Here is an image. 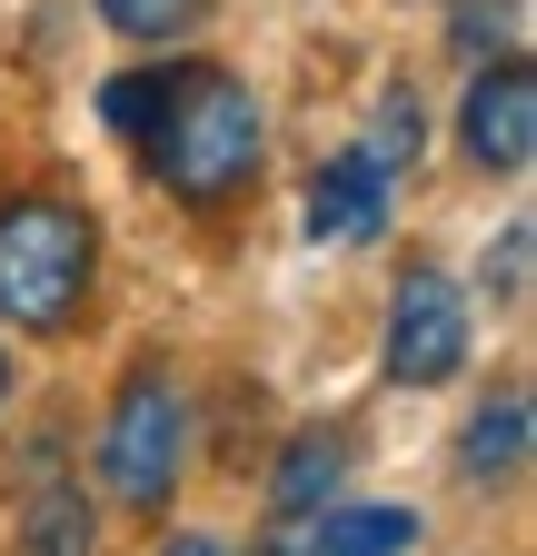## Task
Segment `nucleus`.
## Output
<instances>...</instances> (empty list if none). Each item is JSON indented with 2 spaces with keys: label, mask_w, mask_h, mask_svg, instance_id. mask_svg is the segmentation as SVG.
Returning <instances> with one entry per match:
<instances>
[{
  "label": "nucleus",
  "mask_w": 537,
  "mask_h": 556,
  "mask_svg": "<svg viewBox=\"0 0 537 556\" xmlns=\"http://www.w3.org/2000/svg\"><path fill=\"white\" fill-rule=\"evenodd\" d=\"M259 150H268V110H259V90L229 80V70H210V60H189V80H179L170 119L140 139L150 179H160L170 199H189V208H229V199L259 179Z\"/></svg>",
  "instance_id": "f257e3e1"
},
{
  "label": "nucleus",
  "mask_w": 537,
  "mask_h": 556,
  "mask_svg": "<svg viewBox=\"0 0 537 556\" xmlns=\"http://www.w3.org/2000/svg\"><path fill=\"white\" fill-rule=\"evenodd\" d=\"M100 289V219L80 199L11 189L0 199V328L60 338Z\"/></svg>",
  "instance_id": "f03ea898"
},
{
  "label": "nucleus",
  "mask_w": 537,
  "mask_h": 556,
  "mask_svg": "<svg viewBox=\"0 0 537 556\" xmlns=\"http://www.w3.org/2000/svg\"><path fill=\"white\" fill-rule=\"evenodd\" d=\"M189 438H199L189 388L160 358H140V368L110 388V417H100V486H110L129 517H160L179 497V477H189Z\"/></svg>",
  "instance_id": "7ed1b4c3"
},
{
  "label": "nucleus",
  "mask_w": 537,
  "mask_h": 556,
  "mask_svg": "<svg viewBox=\"0 0 537 556\" xmlns=\"http://www.w3.org/2000/svg\"><path fill=\"white\" fill-rule=\"evenodd\" d=\"M458 368H467V299H458L448 268L419 258L388 299V378L398 388H448Z\"/></svg>",
  "instance_id": "20e7f679"
},
{
  "label": "nucleus",
  "mask_w": 537,
  "mask_h": 556,
  "mask_svg": "<svg viewBox=\"0 0 537 556\" xmlns=\"http://www.w3.org/2000/svg\"><path fill=\"white\" fill-rule=\"evenodd\" d=\"M458 139H467V160L498 169V179H517V169L537 160V70H527V50L488 60L478 80H467V100H458Z\"/></svg>",
  "instance_id": "39448f33"
},
{
  "label": "nucleus",
  "mask_w": 537,
  "mask_h": 556,
  "mask_svg": "<svg viewBox=\"0 0 537 556\" xmlns=\"http://www.w3.org/2000/svg\"><path fill=\"white\" fill-rule=\"evenodd\" d=\"M419 507H319V517H268L259 556H409L419 546Z\"/></svg>",
  "instance_id": "423d86ee"
},
{
  "label": "nucleus",
  "mask_w": 537,
  "mask_h": 556,
  "mask_svg": "<svg viewBox=\"0 0 537 556\" xmlns=\"http://www.w3.org/2000/svg\"><path fill=\"white\" fill-rule=\"evenodd\" d=\"M378 229H388V169H369L359 150L319 160V169H309V239H328V249H369Z\"/></svg>",
  "instance_id": "0eeeda50"
},
{
  "label": "nucleus",
  "mask_w": 537,
  "mask_h": 556,
  "mask_svg": "<svg viewBox=\"0 0 537 556\" xmlns=\"http://www.w3.org/2000/svg\"><path fill=\"white\" fill-rule=\"evenodd\" d=\"M359 467V438L349 428H299L279 447V467H268V517H319V507H339V486Z\"/></svg>",
  "instance_id": "6e6552de"
},
{
  "label": "nucleus",
  "mask_w": 537,
  "mask_h": 556,
  "mask_svg": "<svg viewBox=\"0 0 537 556\" xmlns=\"http://www.w3.org/2000/svg\"><path fill=\"white\" fill-rule=\"evenodd\" d=\"M517 467H527V388H498L467 417V438H458V477L467 486H508Z\"/></svg>",
  "instance_id": "1a4fd4ad"
},
{
  "label": "nucleus",
  "mask_w": 537,
  "mask_h": 556,
  "mask_svg": "<svg viewBox=\"0 0 537 556\" xmlns=\"http://www.w3.org/2000/svg\"><path fill=\"white\" fill-rule=\"evenodd\" d=\"M100 546V517H90V486H40L11 527V556H90Z\"/></svg>",
  "instance_id": "9d476101"
},
{
  "label": "nucleus",
  "mask_w": 537,
  "mask_h": 556,
  "mask_svg": "<svg viewBox=\"0 0 537 556\" xmlns=\"http://www.w3.org/2000/svg\"><path fill=\"white\" fill-rule=\"evenodd\" d=\"M179 80H189V60H150V70H120V80H100V119L140 150V139L170 119V100H179Z\"/></svg>",
  "instance_id": "9b49d317"
},
{
  "label": "nucleus",
  "mask_w": 537,
  "mask_h": 556,
  "mask_svg": "<svg viewBox=\"0 0 537 556\" xmlns=\"http://www.w3.org/2000/svg\"><path fill=\"white\" fill-rule=\"evenodd\" d=\"M517 30H527V0H458L448 50H458V60H508Z\"/></svg>",
  "instance_id": "f8f14e48"
},
{
  "label": "nucleus",
  "mask_w": 537,
  "mask_h": 556,
  "mask_svg": "<svg viewBox=\"0 0 537 556\" xmlns=\"http://www.w3.org/2000/svg\"><path fill=\"white\" fill-rule=\"evenodd\" d=\"M199 11H210V0H100V21H110L120 40H150V50L189 40V30H199Z\"/></svg>",
  "instance_id": "ddd939ff"
},
{
  "label": "nucleus",
  "mask_w": 537,
  "mask_h": 556,
  "mask_svg": "<svg viewBox=\"0 0 537 556\" xmlns=\"http://www.w3.org/2000/svg\"><path fill=\"white\" fill-rule=\"evenodd\" d=\"M419 150H428V110H419V90H388V100H378V129H369V150H359V160H369V169H409Z\"/></svg>",
  "instance_id": "4468645a"
},
{
  "label": "nucleus",
  "mask_w": 537,
  "mask_h": 556,
  "mask_svg": "<svg viewBox=\"0 0 537 556\" xmlns=\"http://www.w3.org/2000/svg\"><path fill=\"white\" fill-rule=\"evenodd\" d=\"M488 299H527V219H508V239L488 258Z\"/></svg>",
  "instance_id": "2eb2a0df"
},
{
  "label": "nucleus",
  "mask_w": 537,
  "mask_h": 556,
  "mask_svg": "<svg viewBox=\"0 0 537 556\" xmlns=\"http://www.w3.org/2000/svg\"><path fill=\"white\" fill-rule=\"evenodd\" d=\"M160 556H229L220 536H199V527H179V536H160Z\"/></svg>",
  "instance_id": "dca6fc26"
},
{
  "label": "nucleus",
  "mask_w": 537,
  "mask_h": 556,
  "mask_svg": "<svg viewBox=\"0 0 537 556\" xmlns=\"http://www.w3.org/2000/svg\"><path fill=\"white\" fill-rule=\"evenodd\" d=\"M0 407H11V348H0Z\"/></svg>",
  "instance_id": "f3484780"
}]
</instances>
